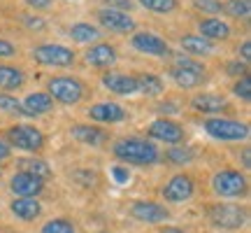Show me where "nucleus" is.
Here are the masks:
<instances>
[{
  "instance_id": "nucleus-45",
  "label": "nucleus",
  "mask_w": 251,
  "mask_h": 233,
  "mask_svg": "<svg viewBox=\"0 0 251 233\" xmlns=\"http://www.w3.org/2000/svg\"><path fill=\"white\" fill-rule=\"evenodd\" d=\"M216 233H230V231H216Z\"/></svg>"
},
{
  "instance_id": "nucleus-1",
  "label": "nucleus",
  "mask_w": 251,
  "mask_h": 233,
  "mask_svg": "<svg viewBox=\"0 0 251 233\" xmlns=\"http://www.w3.org/2000/svg\"><path fill=\"white\" fill-rule=\"evenodd\" d=\"M112 154L117 156L121 163L128 166H156L161 161V152L158 147L147 140V138H119L112 145Z\"/></svg>"
},
{
  "instance_id": "nucleus-37",
  "label": "nucleus",
  "mask_w": 251,
  "mask_h": 233,
  "mask_svg": "<svg viewBox=\"0 0 251 233\" xmlns=\"http://www.w3.org/2000/svg\"><path fill=\"white\" fill-rule=\"evenodd\" d=\"M14 54H17V47L12 45L9 40H2V37H0V61H2V58H12Z\"/></svg>"
},
{
  "instance_id": "nucleus-33",
  "label": "nucleus",
  "mask_w": 251,
  "mask_h": 233,
  "mask_svg": "<svg viewBox=\"0 0 251 233\" xmlns=\"http://www.w3.org/2000/svg\"><path fill=\"white\" fill-rule=\"evenodd\" d=\"M0 110L7 115H21V100H17L9 93H0Z\"/></svg>"
},
{
  "instance_id": "nucleus-23",
  "label": "nucleus",
  "mask_w": 251,
  "mask_h": 233,
  "mask_svg": "<svg viewBox=\"0 0 251 233\" xmlns=\"http://www.w3.org/2000/svg\"><path fill=\"white\" fill-rule=\"evenodd\" d=\"M9 210L21 222H35L42 215V203L37 198H14L9 201Z\"/></svg>"
},
{
  "instance_id": "nucleus-40",
  "label": "nucleus",
  "mask_w": 251,
  "mask_h": 233,
  "mask_svg": "<svg viewBox=\"0 0 251 233\" xmlns=\"http://www.w3.org/2000/svg\"><path fill=\"white\" fill-rule=\"evenodd\" d=\"M24 2L33 9H47L49 5H51V0H24Z\"/></svg>"
},
{
  "instance_id": "nucleus-34",
  "label": "nucleus",
  "mask_w": 251,
  "mask_h": 233,
  "mask_svg": "<svg viewBox=\"0 0 251 233\" xmlns=\"http://www.w3.org/2000/svg\"><path fill=\"white\" fill-rule=\"evenodd\" d=\"M233 93L237 96V98H242V100H249L251 98V80H249V75H247V77H237V80H235Z\"/></svg>"
},
{
  "instance_id": "nucleus-13",
  "label": "nucleus",
  "mask_w": 251,
  "mask_h": 233,
  "mask_svg": "<svg viewBox=\"0 0 251 233\" xmlns=\"http://www.w3.org/2000/svg\"><path fill=\"white\" fill-rule=\"evenodd\" d=\"M98 17L100 28H105L109 33H117V35H128L137 30V21H135L128 12H119V9H109V7H100L96 12Z\"/></svg>"
},
{
  "instance_id": "nucleus-8",
  "label": "nucleus",
  "mask_w": 251,
  "mask_h": 233,
  "mask_svg": "<svg viewBox=\"0 0 251 233\" xmlns=\"http://www.w3.org/2000/svg\"><path fill=\"white\" fill-rule=\"evenodd\" d=\"M33 61L40 63V65H47V68H68L75 63L77 54L72 52L70 47L65 45H56V42H47V45H37L33 47Z\"/></svg>"
},
{
  "instance_id": "nucleus-18",
  "label": "nucleus",
  "mask_w": 251,
  "mask_h": 233,
  "mask_svg": "<svg viewBox=\"0 0 251 233\" xmlns=\"http://www.w3.org/2000/svg\"><path fill=\"white\" fill-rule=\"evenodd\" d=\"M198 35H202L205 40H209V42H224V40H228L230 37V33H233V28L226 24L224 19L219 17H205L200 19V24H198Z\"/></svg>"
},
{
  "instance_id": "nucleus-35",
  "label": "nucleus",
  "mask_w": 251,
  "mask_h": 233,
  "mask_svg": "<svg viewBox=\"0 0 251 233\" xmlns=\"http://www.w3.org/2000/svg\"><path fill=\"white\" fill-rule=\"evenodd\" d=\"M226 72H228V75H233V77H247V75H249V63L235 58V61L226 63Z\"/></svg>"
},
{
  "instance_id": "nucleus-38",
  "label": "nucleus",
  "mask_w": 251,
  "mask_h": 233,
  "mask_svg": "<svg viewBox=\"0 0 251 233\" xmlns=\"http://www.w3.org/2000/svg\"><path fill=\"white\" fill-rule=\"evenodd\" d=\"M237 52H240V56H242L244 63H249L251 61V42H249V40H244L242 45L237 47ZM240 56H237V58H240Z\"/></svg>"
},
{
  "instance_id": "nucleus-26",
  "label": "nucleus",
  "mask_w": 251,
  "mask_h": 233,
  "mask_svg": "<svg viewBox=\"0 0 251 233\" xmlns=\"http://www.w3.org/2000/svg\"><path fill=\"white\" fill-rule=\"evenodd\" d=\"M135 84H137V93H144L149 98H156V96H161L163 91H165L163 80L158 75H153V72H140V75H135Z\"/></svg>"
},
{
  "instance_id": "nucleus-36",
  "label": "nucleus",
  "mask_w": 251,
  "mask_h": 233,
  "mask_svg": "<svg viewBox=\"0 0 251 233\" xmlns=\"http://www.w3.org/2000/svg\"><path fill=\"white\" fill-rule=\"evenodd\" d=\"M102 7L119 9V12H130L135 7V2L133 0H102Z\"/></svg>"
},
{
  "instance_id": "nucleus-10",
  "label": "nucleus",
  "mask_w": 251,
  "mask_h": 233,
  "mask_svg": "<svg viewBox=\"0 0 251 233\" xmlns=\"http://www.w3.org/2000/svg\"><path fill=\"white\" fill-rule=\"evenodd\" d=\"M149 140H156V143H165L175 147V145H184L186 140V131H184V126L177 124L175 119H168V116H158V119H153L151 124H149Z\"/></svg>"
},
{
  "instance_id": "nucleus-29",
  "label": "nucleus",
  "mask_w": 251,
  "mask_h": 233,
  "mask_svg": "<svg viewBox=\"0 0 251 233\" xmlns=\"http://www.w3.org/2000/svg\"><path fill=\"white\" fill-rule=\"evenodd\" d=\"M144 9H149L153 14H172L175 9L179 7L177 0H137Z\"/></svg>"
},
{
  "instance_id": "nucleus-11",
  "label": "nucleus",
  "mask_w": 251,
  "mask_h": 233,
  "mask_svg": "<svg viewBox=\"0 0 251 233\" xmlns=\"http://www.w3.org/2000/svg\"><path fill=\"white\" fill-rule=\"evenodd\" d=\"M130 47L144 56H156V58H168V56H172L170 45H168L161 35L151 33V30H135L133 35H130Z\"/></svg>"
},
{
  "instance_id": "nucleus-20",
  "label": "nucleus",
  "mask_w": 251,
  "mask_h": 233,
  "mask_svg": "<svg viewBox=\"0 0 251 233\" xmlns=\"http://www.w3.org/2000/svg\"><path fill=\"white\" fill-rule=\"evenodd\" d=\"M191 108L200 112V115L221 116V112L228 110V100L224 96H216V93H198V96L191 98Z\"/></svg>"
},
{
  "instance_id": "nucleus-15",
  "label": "nucleus",
  "mask_w": 251,
  "mask_h": 233,
  "mask_svg": "<svg viewBox=\"0 0 251 233\" xmlns=\"http://www.w3.org/2000/svg\"><path fill=\"white\" fill-rule=\"evenodd\" d=\"M84 58H86V63H89V65L105 70V68L117 65L119 52H117V47L109 45V42H96V45H91L89 49L84 52Z\"/></svg>"
},
{
  "instance_id": "nucleus-28",
  "label": "nucleus",
  "mask_w": 251,
  "mask_h": 233,
  "mask_svg": "<svg viewBox=\"0 0 251 233\" xmlns=\"http://www.w3.org/2000/svg\"><path fill=\"white\" fill-rule=\"evenodd\" d=\"M221 12L224 14H228L230 19H249L251 14V5L249 0H226V2H221Z\"/></svg>"
},
{
  "instance_id": "nucleus-39",
  "label": "nucleus",
  "mask_w": 251,
  "mask_h": 233,
  "mask_svg": "<svg viewBox=\"0 0 251 233\" xmlns=\"http://www.w3.org/2000/svg\"><path fill=\"white\" fill-rule=\"evenodd\" d=\"M9 156H12V147L7 145L5 138H0V161H7Z\"/></svg>"
},
{
  "instance_id": "nucleus-41",
  "label": "nucleus",
  "mask_w": 251,
  "mask_h": 233,
  "mask_svg": "<svg viewBox=\"0 0 251 233\" xmlns=\"http://www.w3.org/2000/svg\"><path fill=\"white\" fill-rule=\"evenodd\" d=\"M26 24H28V26H30V28H45V21H42V19H30V17H26Z\"/></svg>"
},
{
  "instance_id": "nucleus-12",
  "label": "nucleus",
  "mask_w": 251,
  "mask_h": 233,
  "mask_svg": "<svg viewBox=\"0 0 251 233\" xmlns=\"http://www.w3.org/2000/svg\"><path fill=\"white\" fill-rule=\"evenodd\" d=\"M128 212L133 217L135 222H140V224H163V222H168L170 219V210L158 203V201H147V198H140V201H135L133 205L128 207Z\"/></svg>"
},
{
  "instance_id": "nucleus-27",
  "label": "nucleus",
  "mask_w": 251,
  "mask_h": 233,
  "mask_svg": "<svg viewBox=\"0 0 251 233\" xmlns=\"http://www.w3.org/2000/svg\"><path fill=\"white\" fill-rule=\"evenodd\" d=\"M19 163V171H26V173H30V175H35V177H40V179H51L54 177V171H51V166L47 161H42V159H21V161H17Z\"/></svg>"
},
{
  "instance_id": "nucleus-42",
  "label": "nucleus",
  "mask_w": 251,
  "mask_h": 233,
  "mask_svg": "<svg viewBox=\"0 0 251 233\" xmlns=\"http://www.w3.org/2000/svg\"><path fill=\"white\" fill-rule=\"evenodd\" d=\"M242 166L247 168V171H249V166H251V159H249V147H247V149L242 152Z\"/></svg>"
},
{
  "instance_id": "nucleus-46",
  "label": "nucleus",
  "mask_w": 251,
  "mask_h": 233,
  "mask_svg": "<svg viewBox=\"0 0 251 233\" xmlns=\"http://www.w3.org/2000/svg\"><path fill=\"white\" fill-rule=\"evenodd\" d=\"M0 175H2V168H0Z\"/></svg>"
},
{
  "instance_id": "nucleus-6",
  "label": "nucleus",
  "mask_w": 251,
  "mask_h": 233,
  "mask_svg": "<svg viewBox=\"0 0 251 233\" xmlns=\"http://www.w3.org/2000/svg\"><path fill=\"white\" fill-rule=\"evenodd\" d=\"M207 217L219 231H237L247 224L249 212L244 205H237V203H216L209 207Z\"/></svg>"
},
{
  "instance_id": "nucleus-31",
  "label": "nucleus",
  "mask_w": 251,
  "mask_h": 233,
  "mask_svg": "<svg viewBox=\"0 0 251 233\" xmlns=\"http://www.w3.org/2000/svg\"><path fill=\"white\" fill-rule=\"evenodd\" d=\"M165 156H168V161H170L172 166H186V163H191V159H193V152H191L188 147L175 145V147H172Z\"/></svg>"
},
{
  "instance_id": "nucleus-5",
  "label": "nucleus",
  "mask_w": 251,
  "mask_h": 233,
  "mask_svg": "<svg viewBox=\"0 0 251 233\" xmlns=\"http://www.w3.org/2000/svg\"><path fill=\"white\" fill-rule=\"evenodd\" d=\"M5 140H7L9 147H17V149L28 154H37L45 149L47 135L33 124H17L12 128H7Z\"/></svg>"
},
{
  "instance_id": "nucleus-4",
  "label": "nucleus",
  "mask_w": 251,
  "mask_h": 233,
  "mask_svg": "<svg viewBox=\"0 0 251 233\" xmlns=\"http://www.w3.org/2000/svg\"><path fill=\"white\" fill-rule=\"evenodd\" d=\"M47 93L51 96L54 103H61V105H77V103H81V98H84L86 87H84V82L77 80V77L58 75V77H51V80L47 82Z\"/></svg>"
},
{
  "instance_id": "nucleus-14",
  "label": "nucleus",
  "mask_w": 251,
  "mask_h": 233,
  "mask_svg": "<svg viewBox=\"0 0 251 233\" xmlns=\"http://www.w3.org/2000/svg\"><path fill=\"white\" fill-rule=\"evenodd\" d=\"M9 191L14 194V198H37L45 191V179L26 171H19L9 177Z\"/></svg>"
},
{
  "instance_id": "nucleus-32",
  "label": "nucleus",
  "mask_w": 251,
  "mask_h": 233,
  "mask_svg": "<svg viewBox=\"0 0 251 233\" xmlns=\"http://www.w3.org/2000/svg\"><path fill=\"white\" fill-rule=\"evenodd\" d=\"M193 7L202 14L214 17V14H221V0H193Z\"/></svg>"
},
{
  "instance_id": "nucleus-16",
  "label": "nucleus",
  "mask_w": 251,
  "mask_h": 233,
  "mask_svg": "<svg viewBox=\"0 0 251 233\" xmlns=\"http://www.w3.org/2000/svg\"><path fill=\"white\" fill-rule=\"evenodd\" d=\"M86 115L91 121H98V124H119L126 119V110L114 100H102V103L91 105Z\"/></svg>"
},
{
  "instance_id": "nucleus-9",
  "label": "nucleus",
  "mask_w": 251,
  "mask_h": 233,
  "mask_svg": "<svg viewBox=\"0 0 251 233\" xmlns=\"http://www.w3.org/2000/svg\"><path fill=\"white\" fill-rule=\"evenodd\" d=\"M193 194H196V182H193V177H191L188 173L172 175L161 189L163 201H165V203H172V205H181V203L191 201Z\"/></svg>"
},
{
  "instance_id": "nucleus-2",
  "label": "nucleus",
  "mask_w": 251,
  "mask_h": 233,
  "mask_svg": "<svg viewBox=\"0 0 251 233\" xmlns=\"http://www.w3.org/2000/svg\"><path fill=\"white\" fill-rule=\"evenodd\" d=\"M170 77L179 89H198L207 77V68L205 63H200L198 58L179 54L175 56V61L170 65Z\"/></svg>"
},
{
  "instance_id": "nucleus-30",
  "label": "nucleus",
  "mask_w": 251,
  "mask_h": 233,
  "mask_svg": "<svg viewBox=\"0 0 251 233\" xmlns=\"http://www.w3.org/2000/svg\"><path fill=\"white\" fill-rule=\"evenodd\" d=\"M40 233H77V229L68 217H54L40 229Z\"/></svg>"
},
{
  "instance_id": "nucleus-43",
  "label": "nucleus",
  "mask_w": 251,
  "mask_h": 233,
  "mask_svg": "<svg viewBox=\"0 0 251 233\" xmlns=\"http://www.w3.org/2000/svg\"><path fill=\"white\" fill-rule=\"evenodd\" d=\"M158 233H186V231H181V229H177V226H165V229H161Z\"/></svg>"
},
{
  "instance_id": "nucleus-44",
  "label": "nucleus",
  "mask_w": 251,
  "mask_h": 233,
  "mask_svg": "<svg viewBox=\"0 0 251 233\" xmlns=\"http://www.w3.org/2000/svg\"><path fill=\"white\" fill-rule=\"evenodd\" d=\"M98 233H114V231H98Z\"/></svg>"
},
{
  "instance_id": "nucleus-24",
  "label": "nucleus",
  "mask_w": 251,
  "mask_h": 233,
  "mask_svg": "<svg viewBox=\"0 0 251 233\" xmlns=\"http://www.w3.org/2000/svg\"><path fill=\"white\" fill-rule=\"evenodd\" d=\"M24 84H26V72L19 65L0 63V91L2 93H12V91L21 89Z\"/></svg>"
},
{
  "instance_id": "nucleus-17",
  "label": "nucleus",
  "mask_w": 251,
  "mask_h": 233,
  "mask_svg": "<svg viewBox=\"0 0 251 233\" xmlns=\"http://www.w3.org/2000/svg\"><path fill=\"white\" fill-rule=\"evenodd\" d=\"M70 135L72 140H77L79 145H86V147H102L109 140L107 131L93 124H75L70 128Z\"/></svg>"
},
{
  "instance_id": "nucleus-7",
  "label": "nucleus",
  "mask_w": 251,
  "mask_h": 233,
  "mask_svg": "<svg viewBox=\"0 0 251 233\" xmlns=\"http://www.w3.org/2000/svg\"><path fill=\"white\" fill-rule=\"evenodd\" d=\"M212 189L219 198H242L249 191V179L244 173L235 171V168H224V171L214 173Z\"/></svg>"
},
{
  "instance_id": "nucleus-21",
  "label": "nucleus",
  "mask_w": 251,
  "mask_h": 233,
  "mask_svg": "<svg viewBox=\"0 0 251 233\" xmlns=\"http://www.w3.org/2000/svg\"><path fill=\"white\" fill-rule=\"evenodd\" d=\"M102 87L117 96H133L137 93L135 75H124V72H105L102 75Z\"/></svg>"
},
{
  "instance_id": "nucleus-22",
  "label": "nucleus",
  "mask_w": 251,
  "mask_h": 233,
  "mask_svg": "<svg viewBox=\"0 0 251 233\" xmlns=\"http://www.w3.org/2000/svg\"><path fill=\"white\" fill-rule=\"evenodd\" d=\"M181 49H184V54L191 56V58H202V56H212L216 52V45L214 42H209V40H205L202 35H198V33H193V35H184L179 40Z\"/></svg>"
},
{
  "instance_id": "nucleus-3",
  "label": "nucleus",
  "mask_w": 251,
  "mask_h": 233,
  "mask_svg": "<svg viewBox=\"0 0 251 233\" xmlns=\"http://www.w3.org/2000/svg\"><path fill=\"white\" fill-rule=\"evenodd\" d=\"M202 128L209 138L221 143H242L249 138V124L230 119V116H207L202 121Z\"/></svg>"
},
{
  "instance_id": "nucleus-19",
  "label": "nucleus",
  "mask_w": 251,
  "mask_h": 233,
  "mask_svg": "<svg viewBox=\"0 0 251 233\" xmlns=\"http://www.w3.org/2000/svg\"><path fill=\"white\" fill-rule=\"evenodd\" d=\"M54 110V100L47 91H35V93H28L26 98L21 100V115L24 116H42L49 115Z\"/></svg>"
},
{
  "instance_id": "nucleus-25",
  "label": "nucleus",
  "mask_w": 251,
  "mask_h": 233,
  "mask_svg": "<svg viewBox=\"0 0 251 233\" xmlns=\"http://www.w3.org/2000/svg\"><path fill=\"white\" fill-rule=\"evenodd\" d=\"M68 35H70L75 42H79V45H96V42H100L102 30H100L98 26L89 24V21H79V24H72L70 30H68Z\"/></svg>"
}]
</instances>
